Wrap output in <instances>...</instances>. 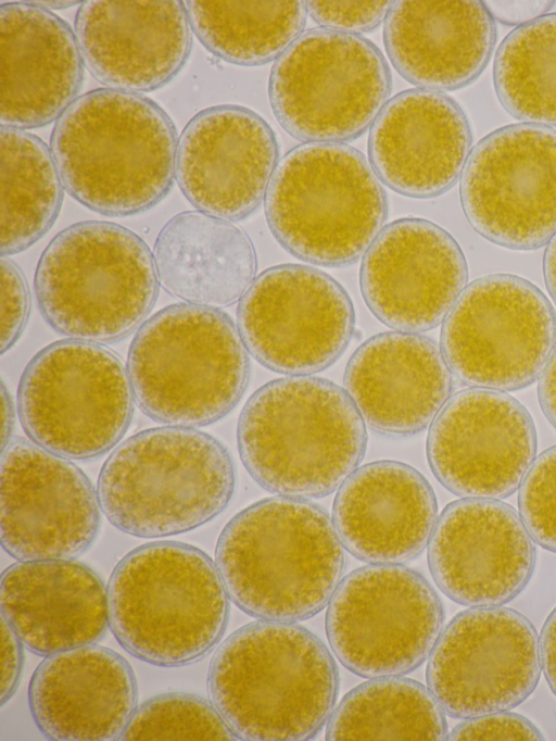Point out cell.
Segmentation results:
<instances>
[{"mask_svg":"<svg viewBox=\"0 0 556 741\" xmlns=\"http://www.w3.org/2000/svg\"><path fill=\"white\" fill-rule=\"evenodd\" d=\"M178 137L165 111L146 96L99 88L56 120L50 149L64 189L99 214L143 213L169 192Z\"/></svg>","mask_w":556,"mask_h":741,"instance_id":"cell-1","label":"cell"},{"mask_svg":"<svg viewBox=\"0 0 556 741\" xmlns=\"http://www.w3.org/2000/svg\"><path fill=\"white\" fill-rule=\"evenodd\" d=\"M215 563L239 608L260 619L293 623L329 603L343 577L345 553L321 506L277 495L228 522L217 540Z\"/></svg>","mask_w":556,"mask_h":741,"instance_id":"cell-2","label":"cell"},{"mask_svg":"<svg viewBox=\"0 0 556 741\" xmlns=\"http://www.w3.org/2000/svg\"><path fill=\"white\" fill-rule=\"evenodd\" d=\"M211 701L239 739L307 740L328 721L339 673L325 643L292 621L261 619L215 652Z\"/></svg>","mask_w":556,"mask_h":741,"instance_id":"cell-3","label":"cell"},{"mask_svg":"<svg viewBox=\"0 0 556 741\" xmlns=\"http://www.w3.org/2000/svg\"><path fill=\"white\" fill-rule=\"evenodd\" d=\"M237 441L244 467L262 488L309 499L328 495L356 469L367 430L346 390L324 378L291 376L250 397Z\"/></svg>","mask_w":556,"mask_h":741,"instance_id":"cell-4","label":"cell"},{"mask_svg":"<svg viewBox=\"0 0 556 741\" xmlns=\"http://www.w3.org/2000/svg\"><path fill=\"white\" fill-rule=\"evenodd\" d=\"M109 624L132 656L162 667L210 653L224 636L229 595L202 550L155 541L128 552L108 585Z\"/></svg>","mask_w":556,"mask_h":741,"instance_id":"cell-5","label":"cell"},{"mask_svg":"<svg viewBox=\"0 0 556 741\" xmlns=\"http://www.w3.org/2000/svg\"><path fill=\"white\" fill-rule=\"evenodd\" d=\"M235 486V465L220 441L195 428L164 426L117 444L101 468L97 493L114 527L162 538L218 516Z\"/></svg>","mask_w":556,"mask_h":741,"instance_id":"cell-6","label":"cell"},{"mask_svg":"<svg viewBox=\"0 0 556 741\" xmlns=\"http://www.w3.org/2000/svg\"><path fill=\"white\" fill-rule=\"evenodd\" d=\"M126 369L135 402L147 416L194 428L233 410L249 382L250 360L228 314L182 302L139 327Z\"/></svg>","mask_w":556,"mask_h":741,"instance_id":"cell-7","label":"cell"},{"mask_svg":"<svg viewBox=\"0 0 556 741\" xmlns=\"http://www.w3.org/2000/svg\"><path fill=\"white\" fill-rule=\"evenodd\" d=\"M159 285L147 243L105 221L60 231L42 251L34 279L48 325L70 339L99 344L122 340L142 325Z\"/></svg>","mask_w":556,"mask_h":741,"instance_id":"cell-8","label":"cell"},{"mask_svg":"<svg viewBox=\"0 0 556 741\" xmlns=\"http://www.w3.org/2000/svg\"><path fill=\"white\" fill-rule=\"evenodd\" d=\"M380 179L342 142H306L278 162L265 196L268 226L305 262L338 267L366 253L387 218Z\"/></svg>","mask_w":556,"mask_h":741,"instance_id":"cell-9","label":"cell"},{"mask_svg":"<svg viewBox=\"0 0 556 741\" xmlns=\"http://www.w3.org/2000/svg\"><path fill=\"white\" fill-rule=\"evenodd\" d=\"M119 357L99 343L65 339L26 365L17 407L28 438L67 460H91L118 444L134 413Z\"/></svg>","mask_w":556,"mask_h":741,"instance_id":"cell-10","label":"cell"},{"mask_svg":"<svg viewBox=\"0 0 556 741\" xmlns=\"http://www.w3.org/2000/svg\"><path fill=\"white\" fill-rule=\"evenodd\" d=\"M391 73L366 38L329 28L303 33L269 75L273 112L293 138L342 142L372 125L391 92Z\"/></svg>","mask_w":556,"mask_h":741,"instance_id":"cell-11","label":"cell"},{"mask_svg":"<svg viewBox=\"0 0 556 741\" xmlns=\"http://www.w3.org/2000/svg\"><path fill=\"white\" fill-rule=\"evenodd\" d=\"M440 344L465 385L519 390L536 380L556 346V313L527 279L486 275L460 292L443 321Z\"/></svg>","mask_w":556,"mask_h":741,"instance_id":"cell-12","label":"cell"},{"mask_svg":"<svg viewBox=\"0 0 556 741\" xmlns=\"http://www.w3.org/2000/svg\"><path fill=\"white\" fill-rule=\"evenodd\" d=\"M444 621L442 602L417 572L370 564L334 590L326 631L337 658L366 678L407 674L430 655Z\"/></svg>","mask_w":556,"mask_h":741,"instance_id":"cell-13","label":"cell"},{"mask_svg":"<svg viewBox=\"0 0 556 741\" xmlns=\"http://www.w3.org/2000/svg\"><path fill=\"white\" fill-rule=\"evenodd\" d=\"M459 197L470 226L511 250H534L556 235V130L520 123L471 149Z\"/></svg>","mask_w":556,"mask_h":741,"instance_id":"cell-14","label":"cell"},{"mask_svg":"<svg viewBox=\"0 0 556 741\" xmlns=\"http://www.w3.org/2000/svg\"><path fill=\"white\" fill-rule=\"evenodd\" d=\"M541 671L532 623L510 607L480 606L458 613L441 631L426 679L443 711L466 719L518 706Z\"/></svg>","mask_w":556,"mask_h":741,"instance_id":"cell-15","label":"cell"},{"mask_svg":"<svg viewBox=\"0 0 556 741\" xmlns=\"http://www.w3.org/2000/svg\"><path fill=\"white\" fill-rule=\"evenodd\" d=\"M237 327L248 352L265 367L304 376L334 363L351 341L354 310L332 277L285 264L261 273L241 297Z\"/></svg>","mask_w":556,"mask_h":741,"instance_id":"cell-16","label":"cell"},{"mask_svg":"<svg viewBox=\"0 0 556 741\" xmlns=\"http://www.w3.org/2000/svg\"><path fill=\"white\" fill-rule=\"evenodd\" d=\"M1 544L17 561L73 560L94 542L98 493L67 459L23 438L1 456Z\"/></svg>","mask_w":556,"mask_h":741,"instance_id":"cell-17","label":"cell"},{"mask_svg":"<svg viewBox=\"0 0 556 741\" xmlns=\"http://www.w3.org/2000/svg\"><path fill=\"white\" fill-rule=\"evenodd\" d=\"M536 445L534 423L519 401L472 387L452 395L430 424L427 457L454 494L503 499L520 486Z\"/></svg>","mask_w":556,"mask_h":741,"instance_id":"cell-18","label":"cell"},{"mask_svg":"<svg viewBox=\"0 0 556 741\" xmlns=\"http://www.w3.org/2000/svg\"><path fill=\"white\" fill-rule=\"evenodd\" d=\"M428 563L440 590L466 606H500L529 583L536 551L520 515L497 499L463 498L438 517Z\"/></svg>","mask_w":556,"mask_h":741,"instance_id":"cell-19","label":"cell"},{"mask_svg":"<svg viewBox=\"0 0 556 741\" xmlns=\"http://www.w3.org/2000/svg\"><path fill=\"white\" fill-rule=\"evenodd\" d=\"M456 240L437 224L416 217L394 221L364 254L359 285L372 314L404 332L437 327L467 282Z\"/></svg>","mask_w":556,"mask_h":741,"instance_id":"cell-20","label":"cell"},{"mask_svg":"<svg viewBox=\"0 0 556 741\" xmlns=\"http://www.w3.org/2000/svg\"><path fill=\"white\" fill-rule=\"evenodd\" d=\"M278 156L275 134L258 114L241 105H215L182 129L175 178L198 211L240 221L265 198Z\"/></svg>","mask_w":556,"mask_h":741,"instance_id":"cell-21","label":"cell"},{"mask_svg":"<svg viewBox=\"0 0 556 741\" xmlns=\"http://www.w3.org/2000/svg\"><path fill=\"white\" fill-rule=\"evenodd\" d=\"M184 1H83L74 33L85 66L106 88L139 93L167 85L192 46Z\"/></svg>","mask_w":556,"mask_h":741,"instance_id":"cell-22","label":"cell"},{"mask_svg":"<svg viewBox=\"0 0 556 741\" xmlns=\"http://www.w3.org/2000/svg\"><path fill=\"white\" fill-rule=\"evenodd\" d=\"M471 143L469 122L456 101L440 91L415 88L386 103L371 125L368 155L386 186L427 199L455 185Z\"/></svg>","mask_w":556,"mask_h":741,"instance_id":"cell-23","label":"cell"},{"mask_svg":"<svg viewBox=\"0 0 556 741\" xmlns=\"http://www.w3.org/2000/svg\"><path fill=\"white\" fill-rule=\"evenodd\" d=\"M0 121L20 129L58 120L78 98L84 61L75 33L30 1L0 5Z\"/></svg>","mask_w":556,"mask_h":741,"instance_id":"cell-24","label":"cell"},{"mask_svg":"<svg viewBox=\"0 0 556 741\" xmlns=\"http://www.w3.org/2000/svg\"><path fill=\"white\" fill-rule=\"evenodd\" d=\"M344 387L370 428L406 437L432 423L451 398L453 377L431 339L390 331L371 337L353 353Z\"/></svg>","mask_w":556,"mask_h":741,"instance_id":"cell-25","label":"cell"},{"mask_svg":"<svg viewBox=\"0 0 556 741\" xmlns=\"http://www.w3.org/2000/svg\"><path fill=\"white\" fill-rule=\"evenodd\" d=\"M438 516L434 491L416 468L376 461L338 488L332 522L344 548L371 564H401L428 544Z\"/></svg>","mask_w":556,"mask_h":741,"instance_id":"cell-26","label":"cell"},{"mask_svg":"<svg viewBox=\"0 0 556 741\" xmlns=\"http://www.w3.org/2000/svg\"><path fill=\"white\" fill-rule=\"evenodd\" d=\"M28 704L48 739H119L137 708V682L122 655L90 644L46 656L30 678Z\"/></svg>","mask_w":556,"mask_h":741,"instance_id":"cell-27","label":"cell"},{"mask_svg":"<svg viewBox=\"0 0 556 741\" xmlns=\"http://www.w3.org/2000/svg\"><path fill=\"white\" fill-rule=\"evenodd\" d=\"M1 616L37 655L96 644L109 624L108 588L73 560L20 561L1 576Z\"/></svg>","mask_w":556,"mask_h":741,"instance_id":"cell-28","label":"cell"},{"mask_svg":"<svg viewBox=\"0 0 556 741\" xmlns=\"http://www.w3.org/2000/svg\"><path fill=\"white\" fill-rule=\"evenodd\" d=\"M383 39L396 71L415 86L450 91L475 81L494 50V20L482 1H395Z\"/></svg>","mask_w":556,"mask_h":741,"instance_id":"cell-29","label":"cell"},{"mask_svg":"<svg viewBox=\"0 0 556 741\" xmlns=\"http://www.w3.org/2000/svg\"><path fill=\"white\" fill-rule=\"evenodd\" d=\"M153 259L164 290L185 303L215 309L241 299L256 267L244 231L201 211L168 219L155 239Z\"/></svg>","mask_w":556,"mask_h":741,"instance_id":"cell-30","label":"cell"},{"mask_svg":"<svg viewBox=\"0 0 556 741\" xmlns=\"http://www.w3.org/2000/svg\"><path fill=\"white\" fill-rule=\"evenodd\" d=\"M1 255L20 253L54 224L63 183L51 149L25 129L1 125Z\"/></svg>","mask_w":556,"mask_h":741,"instance_id":"cell-31","label":"cell"},{"mask_svg":"<svg viewBox=\"0 0 556 741\" xmlns=\"http://www.w3.org/2000/svg\"><path fill=\"white\" fill-rule=\"evenodd\" d=\"M200 42L215 56L242 66L279 58L301 36L305 1H184Z\"/></svg>","mask_w":556,"mask_h":741,"instance_id":"cell-32","label":"cell"},{"mask_svg":"<svg viewBox=\"0 0 556 741\" xmlns=\"http://www.w3.org/2000/svg\"><path fill=\"white\" fill-rule=\"evenodd\" d=\"M445 712L424 685L397 676L371 678L332 711L328 740H444Z\"/></svg>","mask_w":556,"mask_h":741,"instance_id":"cell-33","label":"cell"},{"mask_svg":"<svg viewBox=\"0 0 556 741\" xmlns=\"http://www.w3.org/2000/svg\"><path fill=\"white\" fill-rule=\"evenodd\" d=\"M493 81L511 116L556 126V13L518 26L504 38L495 54Z\"/></svg>","mask_w":556,"mask_h":741,"instance_id":"cell-34","label":"cell"},{"mask_svg":"<svg viewBox=\"0 0 556 741\" xmlns=\"http://www.w3.org/2000/svg\"><path fill=\"white\" fill-rule=\"evenodd\" d=\"M121 740H237L213 703L187 692L153 695L135 711Z\"/></svg>","mask_w":556,"mask_h":741,"instance_id":"cell-35","label":"cell"},{"mask_svg":"<svg viewBox=\"0 0 556 741\" xmlns=\"http://www.w3.org/2000/svg\"><path fill=\"white\" fill-rule=\"evenodd\" d=\"M518 507L533 541L556 553V445L531 464L520 483Z\"/></svg>","mask_w":556,"mask_h":741,"instance_id":"cell-36","label":"cell"},{"mask_svg":"<svg viewBox=\"0 0 556 741\" xmlns=\"http://www.w3.org/2000/svg\"><path fill=\"white\" fill-rule=\"evenodd\" d=\"M391 1H308L307 11L324 28L343 33L375 29L387 16Z\"/></svg>","mask_w":556,"mask_h":741,"instance_id":"cell-37","label":"cell"},{"mask_svg":"<svg viewBox=\"0 0 556 741\" xmlns=\"http://www.w3.org/2000/svg\"><path fill=\"white\" fill-rule=\"evenodd\" d=\"M30 310V294L21 268L1 258V354L21 337Z\"/></svg>","mask_w":556,"mask_h":741,"instance_id":"cell-38","label":"cell"},{"mask_svg":"<svg viewBox=\"0 0 556 741\" xmlns=\"http://www.w3.org/2000/svg\"><path fill=\"white\" fill-rule=\"evenodd\" d=\"M448 740H544L541 731L526 717L497 712L466 718L447 734Z\"/></svg>","mask_w":556,"mask_h":741,"instance_id":"cell-39","label":"cell"},{"mask_svg":"<svg viewBox=\"0 0 556 741\" xmlns=\"http://www.w3.org/2000/svg\"><path fill=\"white\" fill-rule=\"evenodd\" d=\"M1 704L14 694L23 668V642L1 616Z\"/></svg>","mask_w":556,"mask_h":741,"instance_id":"cell-40","label":"cell"},{"mask_svg":"<svg viewBox=\"0 0 556 741\" xmlns=\"http://www.w3.org/2000/svg\"><path fill=\"white\" fill-rule=\"evenodd\" d=\"M555 1H483L493 20L505 25H525L546 13Z\"/></svg>","mask_w":556,"mask_h":741,"instance_id":"cell-41","label":"cell"},{"mask_svg":"<svg viewBox=\"0 0 556 741\" xmlns=\"http://www.w3.org/2000/svg\"><path fill=\"white\" fill-rule=\"evenodd\" d=\"M539 646L542 671L551 690L556 695V607L544 621Z\"/></svg>","mask_w":556,"mask_h":741,"instance_id":"cell-42","label":"cell"},{"mask_svg":"<svg viewBox=\"0 0 556 741\" xmlns=\"http://www.w3.org/2000/svg\"><path fill=\"white\" fill-rule=\"evenodd\" d=\"M538 395L543 413L556 428V346L540 375Z\"/></svg>","mask_w":556,"mask_h":741,"instance_id":"cell-43","label":"cell"},{"mask_svg":"<svg viewBox=\"0 0 556 741\" xmlns=\"http://www.w3.org/2000/svg\"><path fill=\"white\" fill-rule=\"evenodd\" d=\"M543 271L547 290L556 304V235L548 241L545 249Z\"/></svg>","mask_w":556,"mask_h":741,"instance_id":"cell-44","label":"cell"},{"mask_svg":"<svg viewBox=\"0 0 556 741\" xmlns=\"http://www.w3.org/2000/svg\"><path fill=\"white\" fill-rule=\"evenodd\" d=\"M1 414H2V449L11 440L12 429L14 427V407L10 392L4 382L1 385Z\"/></svg>","mask_w":556,"mask_h":741,"instance_id":"cell-45","label":"cell"},{"mask_svg":"<svg viewBox=\"0 0 556 741\" xmlns=\"http://www.w3.org/2000/svg\"><path fill=\"white\" fill-rule=\"evenodd\" d=\"M30 2L47 10L64 9L75 4H81L80 1H30Z\"/></svg>","mask_w":556,"mask_h":741,"instance_id":"cell-46","label":"cell"}]
</instances>
